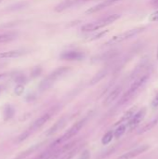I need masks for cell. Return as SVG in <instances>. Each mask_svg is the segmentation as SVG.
<instances>
[{
  "mask_svg": "<svg viewBox=\"0 0 158 159\" xmlns=\"http://www.w3.org/2000/svg\"><path fill=\"white\" fill-rule=\"evenodd\" d=\"M149 78H150V73L143 74L142 75H140V77H138L133 82V84L130 86V88L127 89V91L123 95V97L121 98V100L119 102V104L122 105V104L126 103L129 101H130L132 98L139 92V90L146 84Z\"/></svg>",
  "mask_w": 158,
  "mask_h": 159,
  "instance_id": "1",
  "label": "cell"
},
{
  "mask_svg": "<svg viewBox=\"0 0 158 159\" xmlns=\"http://www.w3.org/2000/svg\"><path fill=\"white\" fill-rule=\"evenodd\" d=\"M119 18H120L119 14H112L110 16L104 18L101 21H93V22H90V24H87L85 25H83L81 30L83 32H90V31H95V30H99L101 28H103L105 26L112 24V22H115Z\"/></svg>",
  "mask_w": 158,
  "mask_h": 159,
  "instance_id": "2",
  "label": "cell"
},
{
  "mask_svg": "<svg viewBox=\"0 0 158 159\" xmlns=\"http://www.w3.org/2000/svg\"><path fill=\"white\" fill-rule=\"evenodd\" d=\"M145 30V27H139V28H134L131 30H129V31H126L124 33H121L119 35H116L115 36H112V38L106 42L107 46H111V45H116L118 43H121L123 41H126L127 39H130L132 37L138 35L139 34L142 33Z\"/></svg>",
  "mask_w": 158,
  "mask_h": 159,
  "instance_id": "3",
  "label": "cell"
},
{
  "mask_svg": "<svg viewBox=\"0 0 158 159\" xmlns=\"http://www.w3.org/2000/svg\"><path fill=\"white\" fill-rule=\"evenodd\" d=\"M69 69L67 67H61L59 68V69L55 70L52 74H50L49 77L42 81L41 85H40V89L41 90H46L48 89L49 88H50L52 86V84L58 79L62 77V74H64L67 71H68Z\"/></svg>",
  "mask_w": 158,
  "mask_h": 159,
  "instance_id": "4",
  "label": "cell"
},
{
  "mask_svg": "<svg viewBox=\"0 0 158 159\" xmlns=\"http://www.w3.org/2000/svg\"><path fill=\"white\" fill-rule=\"evenodd\" d=\"M145 116H146V109L145 108H141L140 110H139V112L135 113L134 116L129 120V122L127 123V127H129V130H132L134 128H136L140 125L141 121L144 119Z\"/></svg>",
  "mask_w": 158,
  "mask_h": 159,
  "instance_id": "5",
  "label": "cell"
},
{
  "mask_svg": "<svg viewBox=\"0 0 158 159\" xmlns=\"http://www.w3.org/2000/svg\"><path fill=\"white\" fill-rule=\"evenodd\" d=\"M84 124H85V119L80 120L79 122L76 123V124H74V125L70 128L68 131H67V132L62 136V139L58 140V141L55 142V144H57V143H61V142H62V141H66V140H68V139L73 137V136L76 135V133H78V131L81 130L82 127L84 126Z\"/></svg>",
  "mask_w": 158,
  "mask_h": 159,
  "instance_id": "6",
  "label": "cell"
},
{
  "mask_svg": "<svg viewBox=\"0 0 158 159\" xmlns=\"http://www.w3.org/2000/svg\"><path fill=\"white\" fill-rule=\"evenodd\" d=\"M148 149H149V145H141V146H139L136 149L131 150V151H129V152L120 155L117 159H132V158L136 157V156H138L141 154L145 153L146 151H148Z\"/></svg>",
  "mask_w": 158,
  "mask_h": 159,
  "instance_id": "7",
  "label": "cell"
},
{
  "mask_svg": "<svg viewBox=\"0 0 158 159\" xmlns=\"http://www.w3.org/2000/svg\"><path fill=\"white\" fill-rule=\"evenodd\" d=\"M53 113H54V112H48V113H46L45 115H43L42 116H40L38 119L37 120H35V122H34V124L32 125V127H31V128L30 130H37V128H39V127H41L46 122H48V121L50 119V117L53 116Z\"/></svg>",
  "mask_w": 158,
  "mask_h": 159,
  "instance_id": "8",
  "label": "cell"
},
{
  "mask_svg": "<svg viewBox=\"0 0 158 159\" xmlns=\"http://www.w3.org/2000/svg\"><path fill=\"white\" fill-rule=\"evenodd\" d=\"M85 57V55L83 54L80 51H65L61 55V58L62 60H80Z\"/></svg>",
  "mask_w": 158,
  "mask_h": 159,
  "instance_id": "9",
  "label": "cell"
},
{
  "mask_svg": "<svg viewBox=\"0 0 158 159\" xmlns=\"http://www.w3.org/2000/svg\"><path fill=\"white\" fill-rule=\"evenodd\" d=\"M121 91H122V88H121V87H116L115 88H114V89H112V91H111V93L107 96L106 99H105L103 104H104V105H109V104H111L112 102H114L117 99V98H118V96L120 95Z\"/></svg>",
  "mask_w": 158,
  "mask_h": 159,
  "instance_id": "10",
  "label": "cell"
},
{
  "mask_svg": "<svg viewBox=\"0 0 158 159\" xmlns=\"http://www.w3.org/2000/svg\"><path fill=\"white\" fill-rule=\"evenodd\" d=\"M25 54L24 50L21 49H15V50H10V51H5L0 53V59H12V58H17L20 56H22Z\"/></svg>",
  "mask_w": 158,
  "mask_h": 159,
  "instance_id": "11",
  "label": "cell"
},
{
  "mask_svg": "<svg viewBox=\"0 0 158 159\" xmlns=\"http://www.w3.org/2000/svg\"><path fill=\"white\" fill-rule=\"evenodd\" d=\"M136 111H137V106H133V107H131L129 110H127V111L124 113L123 116L117 121V123H116L115 125H121V124H123L124 122H126V121H129V120L134 116V113H136Z\"/></svg>",
  "mask_w": 158,
  "mask_h": 159,
  "instance_id": "12",
  "label": "cell"
},
{
  "mask_svg": "<svg viewBox=\"0 0 158 159\" xmlns=\"http://www.w3.org/2000/svg\"><path fill=\"white\" fill-rule=\"evenodd\" d=\"M157 124H158V116L155 117L154 119L151 120V121H150V122H148L146 125H144L143 127L140 128V130H138L137 133H138V134H143V133H145V132H147V131H149V130H153V128H154Z\"/></svg>",
  "mask_w": 158,
  "mask_h": 159,
  "instance_id": "13",
  "label": "cell"
},
{
  "mask_svg": "<svg viewBox=\"0 0 158 159\" xmlns=\"http://www.w3.org/2000/svg\"><path fill=\"white\" fill-rule=\"evenodd\" d=\"M109 6H110V5L107 3L106 0H105L104 2H101V3L98 4V5H96V6H94V7H90V9H88L86 13H87V14L94 13V12H97V11H99V10H101L105 9V7H109Z\"/></svg>",
  "mask_w": 158,
  "mask_h": 159,
  "instance_id": "14",
  "label": "cell"
},
{
  "mask_svg": "<svg viewBox=\"0 0 158 159\" xmlns=\"http://www.w3.org/2000/svg\"><path fill=\"white\" fill-rule=\"evenodd\" d=\"M63 124H64V119H61V120H59L57 123H55V125L52 127H50L49 130H48V132H47V135H52V134H54L56 131H58L60 128H61L62 126H63Z\"/></svg>",
  "mask_w": 158,
  "mask_h": 159,
  "instance_id": "15",
  "label": "cell"
},
{
  "mask_svg": "<svg viewBox=\"0 0 158 159\" xmlns=\"http://www.w3.org/2000/svg\"><path fill=\"white\" fill-rule=\"evenodd\" d=\"M106 70H102V71H101L100 73H98L95 77L91 79V81H90V85H95L96 83H98V82H100L105 75H106Z\"/></svg>",
  "mask_w": 158,
  "mask_h": 159,
  "instance_id": "16",
  "label": "cell"
},
{
  "mask_svg": "<svg viewBox=\"0 0 158 159\" xmlns=\"http://www.w3.org/2000/svg\"><path fill=\"white\" fill-rule=\"evenodd\" d=\"M126 125H119V127L116 128V130L114 132V137L116 138V139H119L121 136L126 132Z\"/></svg>",
  "mask_w": 158,
  "mask_h": 159,
  "instance_id": "17",
  "label": "cell"
},
{
  "mask_svg": "<svg viewBox=\"0 0 158 159\" xmlns=\"http://www.w3.org/2000/svg\"><path fill=\"white\" fill-rule=\"evenodd\" d=\"M112 138H114V132H112V130L108 131L105 133V135L103 136V138L101 140V142H102V144L104 145H107L108 143H110L112 140Z\"/></svg>",
  "mask_w": 158,
  "mask_h": 159,
  "instance_id": "18",
  "label": "cell"
},
{
  "mask_svg": "<svg viewBox=\"0 0 158 159\" xmlns=\"http://www.w3.org/2000/svg\"><path fill=\"white\" fill-rule=\"evenodd\" d=\"M15 38V35L12 34H0V43H6L11 41Z\"/></svg>",
  "mask_w": 158,
  "mask_h": 159,
  "instance_id": "19",
  "label": "cell"
},
{
  "mask_svg": "<svg viewBox=\"0 0 158 159\" xmlns=\"http://www.w3.org/2000/svg\"><path fill=\"white\" fill-rule=\"evenodd\" d=\"M149 21H151V22H157L158 21V10L153 12L151 15H150Z\"/></svg>",
  "mask_w": 158,
  "mask_h": 159,
  "instance_id": "20",
  "label": "cell"
},
{
  "mask_svg": "<svg viewBox=\"0 0 158 159\" xmlns=\"http://www.w3.org/2000/svg\"><path fill=\"white\" fill-rule=\"evenodd\" d=\"M108 33V30H106V31H102L99 34L95 35L94 36H92V38H90V40H95V39H98V38H101V37H102L104 35H106Z\"/></svg>",
  "mask_w": 158,
  "mask_h": 159,
  "instance_id": "21",
  "label": "cell"
},
{
  "mask_svg": "<svg viewBox=\"0 0 158 159\" xmlns=\"http://www.w3.org/2000/svg\"><path fill=\"white\" fill-rule=\"evenodd\" d=\"M51 155V152H45L42 155H40L38 157H36L35 159H48Z\"/></svg>",
  "mask_w": 158,
  "mask_h": 159,
  "instance_id": "22",
  "label": "cell"
},
{
  "mask_svg": "<svg viewBox=\"0 0 158 159\" xmlns=\"http://www.w3.org/2000/svg\"><path fill=\"white\" fill-rule=\"evenodd\" d=\"M89 157H90V154H89V152L87 150H86L81 154L79 159H89Z\"/></svg>",
  "mask_w": 158,
  "mask_h": 159,
  "instance_id": "23",
  "label": "cell"
},
{
  "mask_svg": "<svg viewBox=\"0 0 158 159\" xmlns=\"http://www.w3.org/2000/svg\"><path fill=\"white\" fill-rule=\"evenodd\" d=\"M24 86L19 85V86L16 87V88H15V93H16L17 95H21L22 92H24Z\"/></svg>",
  "mask_w": 158,
  "mask_h": 159,
  "instance_id": "24",
  "label": "cell"
},
{
  "mask_svg": "<svg viewBox=\"0 0 158 159\" xmlns=\"http://www.w3.org/2000/svg\"><path fill=\"white\" fill-rule=\"evenodd\" d=\"M152 106H153V107H154V108L158 107V94L154 98V100L152 102Z\"/></svg>",
  "mask_w": 158,
  "mask_h": 159,
  "instance_id": "25",
  "label": "cell"
},
{
  "mask_svg": "<svg viewBox=\"0 0 158 159\" xmlns=\"http://www.w3.org/2000/svg\"><path fill=\"white\" fill-rule=\"evenodd\" d=\"M76 150H73V151H72V152H69L68 155H67L66 156H64L62 159H70V158L73 155V154L76 153Z\"/></svg>",
  "mask_w": 158,
  "mask_h": 159,
  "instance_id": "26",
  "label": "cell"
},
{
  "mask_svg": "<svg viewBox=\"0 0 158 159\" xmlns=\"http://www.w3.org/2000/svg\"><path fill=\"white\" fill-rule=\"evenodd\" d=\"M106 1H107V3H108L109 5H112V4H114V3H115V2L120 1V0H106Z\"/></svg>",
  "mask_w": 158,
  "mask_h": 159,
  "instance_id": "27",
  "label": "cell"
},
{
  "mask_svg": "<svg viewBox=\"0 0 158 159\" xmlns=\"http://www.w3.org/2000/svg\"><path fill=\"white\" fill-rule=\"evenodd\" d=\"M4 77H5V74H0V79L3 78Z\"/></svg>",
  "mask_w": 158,
  "mask_h": 159,
  "instance_id": "28",
  "label": "cell"
},
{
  "mask_svg": "<svg viewBox=\"0 0 158 159\" xmlns=\"http://www.w3.org/2000/svg\"><path fill=\"white\" fill-rule=\"evenodd\" d=\"M156 2H158V0H153V3H156Z\"/></svg>",
  "mask_w": 158,
  "mask_h": 159,
  "instance_id": "29",
  "label": "cell"
},
{
  "mask_svg": "<svg viewBox=\"0 0 158 159\" xmlns=\"http://www.w3.org/2000/svg\"><path fill=\"white\" fill-rule=\"evenodd\" d=\"M156 56H157V60H158V48H157V53H156Z\"/></svg>",
  "mask_w": 158,
  "mask_h": 159,
  "instance_id": "30",
  "label": "cell"
},
{
  "mask_svg": "<svg viewBox=\"0 0 158 159\" xmlns=\"http://www.w3.org/2000/svg\"><path fill=\"white\" fill-rule=\"evenodd\" d=\"M2 1H3V0H0V3H1V2H2Z\"/></svg>",
  "mask_w": 158,
  "mask_h": 159,
  "instance_id": "31",
  "label": "cell"
}]
</instances>
